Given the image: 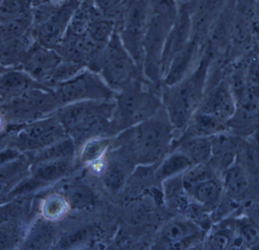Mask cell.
Returning a JSON list of instances; mask_svg holds the SVG:
<instances>
[{"instance_id": "cell-12", "label": "cell", "mask_w": 259, "mask_h": 250, "mask_svg": "<svg viewBox=\"0 0 259 250\" xmlns=\"http://www.w3.org/2000/svg\"><path fill=\"white\" fill-rule=\"evenodd\" d=\"M228 0H189L187 3L192 20V40L204 47L215 22Z\"/></svg>"}, {"instance_id": "cell-43", "label": "cell", "mask_w": 259, "mask_h": 250, "mask_svg": "<svg viewBox=\"0 0 259 250\" xmlns=\"http://www.w3.org/2000/svg\"><path fill=\"white\" fill-rule=\"evenodd\" d=\"M254 213L253 214V216L251 217V218L257 223L259 227V205L257 206V207L254 209Z\"/></svg>"}, {"instance_id": "cell-36", "label": "cell", "mask_w": 259, "mask_h": 250, "mask_svg": "<svg viewBox=\"0 0 259 250\" xmlns=\"http://www.w3.org/2000/svg\"><path fill=\"white\" fill-rule=\"evenodd\" d=\"M31 0H1L0 22L20 17L32 11Z\"/></svg>"}, {"instance_id": "cell-22", "label": "cell", "mask_w": 259, "mask_h": 250, "mask_svg": "<svg viewBox=\"0 0 259 250\" xmlns=\"http://www.w3.org/2000/svg\"><path fill=\"white\" fill-rule=\"evenodd\" d=\"M223 189L229 198H242L248 190L249 180L246 170L240 164H232L223 171Z\"/></svg>"}, {"instance_id": "cell-42", "label": "cell", "mask_w": 259, "mask_h": 250, "mask_svg": "<svg viewBox=\"0 0 259 250\" xmlns=\"http://www.w3.org/2000/svg\"><path fill=\"white\" fill-rule=\"evenodd\" d=\"M22 200L19 201L9 203L6 206H2L1 209V219L2 221L9 220H21L22 216L27 212L26 202H22Z\"/></svg>"}, {"instance_id": "cell-35", "label": "cell", "mask_w": 259, "mask_h": 250, "mask_svg": "<svg viewBox=\"0 0 259 250\" xmlns=\"http://www.w3.org/2000/svg\"><path fill=\"white\" fill-rule=\"evenodd\" d=\"M84 69L86 68L82 65L63 60L53 71L45 85L53 90L56 86L71 79Z\"/></svg>"}, {"instance_id": "cell-23", "label": "cell", "mask_w": 259, "mask_h": 250, "mask_svg": "<svg viewBox=\"0 0 259 250\" xmlns=\"http://www.w3.org/2000/svg\"><path fill=\"white\" fill-rule=\"evenodd\" d=\"M73 158L49 160L33 165L32 176L45 186L67 175L73 168Z\"/></svg>"}, {"instance_id": "cell-47", "label": "cell", "mask_w": 259, "mask_h": 250, "mask_svg": "<svg viewBox=\"0 0 259 250\" xmlns=\"http://www.w3.org/2000/svg\"><path fill=\"white\" fill-rule=\"evenodd\" d=\"M257 51H258V52H259V46L257 47Z\"/></svg>"}, {"instance_id": "cell-6", "label": "cell", "mask_w": 259, "mask_h": 250, "mask_svg": "<svg viewBox=\"0 0 259 250\" xmlns=\"http://www.w3.org/2000/svg\"><path fill=\"white\" fill-rule=\"evenodd\" d=\"M236 110V101L225 78L207 84L204 98L192 122L201 135L211 136L227 131V123Z\"/></svg>"}, {"instance_id": "cell-19", "label": "cell", "mask_w": 259, "mask_h": 250, "mask_svg": "<svg viewBox=\"0 0 259 250\" xmlns=\"http://www.w3.org/2000/svg\"><path fill=\"white\" fill-rule=\"evenodd\" d=\"M36 43L32 31L22 37L0 41L1 68H19Z\"/></svg>"}, {"instance_id": "cell-40", "label": "cell", "mask_w": 259, "mask_h": 250, "mask_svg": "<svg viewBox=\"0 0 259 250\" xmlns=\"http://www.w3.org/2000/svg\"><path fill=\"white\" fill-rule=\"evenodd\" d=\"M66 3V2H64ZM57 1H49L35 6L32 9L33 22L34 26L41 25L52 17L64 4Z\"/></svg>"}, {"instance_id": "cell-45", "label": "cell", "mask_w": 259, "mask_h": 250, "mask_svg": "<svg viewBox=\"0 0 259 250\" xmlns=\"http://www.w3.org/2000/svg\"><path fill=\"white\" fill-rule=\"evenodd\" d=\"M178 4H186V3L189 2V0H176Z\"/></svg>"}, {"instance_id": "cell-2", "label": "cell", "mask_w": 259, "mask_h": 250, "mask_svg": "<svg viewBox=\"0 0 259 250\" xmlns=\"http://www.w3.org/2000/svg\"><path fill=\"white\" fill-rule=\"evenodd\" d=\"M211 59L203 52L196 67L181 81L162 86V105L176 131L183 132L198 110L207 89Z\"/></svg>"}, {"instance_id": "cell-18", "label": "cell", "mask_w": 259, "mask_h": 250, "mask_svg": "<svg viewBox=\"0 0 259 250\" xmlns=\"http://www.w3.org/2000/svg\"><path fill=\"white\" fill-rule=\"evenodd\" d=\"M203 53V47L194 40L176 54L163 75L162 86H171L186 78L198 65Z\"/></svg>"}, {"instance_id": "cell-25", "label": "cell", "mask_w": 259, "mask_h": 250, "mask_svg": "<svg viewBox=\"0 0 259 250\" xmlns=\"http://www.w3.org/2000/svg\"><path fill=\"white\" fill-rule=\"evenodd\" d=\"M53 222L45 218L38 220L25 235L21 248L31 249H47L52 245L55 238Z\"/></svg>"}, {"instance_id": "cell-7", "label": "cell", "mask_w": 259, "mask_h": 250, "mask_svg": "<svg viewBox=\"0 0 259 250\" xmlns=\"http://www.w3.org/2000/svg\"><path fill=\"white\" fill-rule=\"evenodd\" d=\"M55 114L23 125H7L2 129V145L22 153H36L67 137Z\"/></svg>"}, {"instance_id": "cell-30", "label": "cell", "mask_w": 259, "mask_h": 250, "mask_svg": "<svg viewBox=\"0 0 259 250\" xmlns=\"http://www.w3.org/2000/svg\"><path fill=\"white\" fill-rule=\"evenodd\" d=\"M234 239V223L231 225H218L204 239L203 248L205 249L232 248Z\"/></svg>"}, {"instance_id": "cell-32", "label": "cell", "mask_w": 259, "mask_h": 250, "mask_svg": "<svg viewBox=\"0 0 259 250\" xmlns=\"http://www.w3.org/2000/svg\"><path fill=\"white\" fill-rule=\"evenodd\" d=\"M116 32L114 19L97 16L92 19L87 34L101 46L105 47Z\"/></svg>"}, {"instance_id": "cell-39", "label": "cell", "mask_w": 259, "mask_h": 250, "mask_svg": "<svg viewBox=\"0 0 259 250\" xmlns=\"http://www.w3.org/2000/svg\"><path fill=\"white\" fill-rule=\"evenodd\" d=\"M104 173L106 186L111 190H119L125 183V170L120 163L113 162L107 166Z\"/></svg>"}, {"instance_id": "cell-5", "label": "cell", "mask_w": 259, "mask_h": 250, "mask_svg": "<svg viewBox=\"0 0 259 250\" xmlns=\"http://www.w3.org/2000/svg\"><path fill=\"white\" fill-rule=\"evenodd\" d=\"M148 81H139L117 92L112 122L116 133L150 119L162 108L161 96Z\"/></svg>"}, {"instance_id": "cell-10", "label": "cell", "mask_w": 259, "mask_h": 250, "mask_svg": "<svg viewBox=\"0 0 259 250\" xmlns=\"http://www.w3.org/2000/svg\"><path fill=\"white\" fill-rule=\"evenodd\" d=\"M150 0H126L116 19V30L127 51L143 70V45Z\"/></svg>"}, {"instance_id": "cell-21", "label": "cell", "mask_w": 259, "mask_h": 250, "mask_svg": "<svg viewBox=\"0 0 259 250\" xmlns=\"http://www.w3.org/2000/svg\"><path fill=\"white\" fill-rule=\"evenodd\" d=\"M185 153L192 160L194 165L206 163L211 159V136L178 139L174 140L172 149Z\"/></svg>"}, {"instance_id": "cell-4", "label": "cell", "mask_w": 259, "mask_h": 250, "mask_svg": "<svg viewBox=\"0 0 259 250\" xmlns=\"http://www.w3.org/2000/svg\"><path fill=\"white\" fill-rule=\"evenodd\" d=\"M176 0H150V12L143 45V72L156 89L162 87L161 60L168 35L177 20Z\"/></svg>"}, {"instance_id": "cell-11", "label": "cell", "mask_w": 259, "mask_h": 250, "mask_svg": "<svg viewBox=\"0 0 259 250\" xmlns=\"http://www.w3.org/2000/svg\"><path fill=\"white\" fill-rule=\"evenodd\" d=\"M53 92L60 107L80 101H113L117 94L100 74L88 69L56 86Z\"/></svg>"}, {"instance_id": "cell-33", "label": "cell", "mask_w": 259, "mask_h": 250, "mask_svg": "<svg viewBox=\"0 0 259 250\" xmlns=\"http://www.w3.org/2000/svg\"><path fill=\"white\" fill-rule=\"evenodd\" d=\"M70 209L84 210L93 205L95 197L92 189L86 185L74 184L66 189L64 195Z\"/></svg>"}, {"instance_id": "cell-28", "label": "cell", "mask_w": 259, "mask_h": 250, "mask_svg": "<svg viewBox=\"0 0 259 250\" xmlns=\"http://www.w3.org/2000/svg\"><path fill=\"white\" fill-rule=\"evenodd\" d=\"M32 11L20 17L0 22L1 41L22 37L32 31Z\"/></svg>"}, {"instance_id": "cell-38", "label": "cell", "mask_w": 259, "mask_h": 250, "mask_svg": "<svg viewBox=\"0 0 259 250\" xmlns=\"http://www.w3.org/2000/svg\"><path fill=\"white\" fill-rule=\"evenodd\" d=\"M246 92L259 96V52L256 48L250 54L246 70Z\"/></svg>"}, {"instance_id": "cell-16", "label": "cell", "mask_w": 259, "mask_h": 250, "mask_svg": "<svg viewBox=\"0 0 259 250\" xmlns=\"http://www.w3.org/2000/svg\"><path fill=\"white\" fill-rule=\"evenodd\" d=\"M62 60L63 59L55 50L47 48L36 41L18 69H22L34 79L46 86L47 80Z\"/></svg>"}, {"instance_id": "cell-31", "label": "cell", "mask_w": 259, "mask_h": 250, "mask_svg": "<svg viewBox=\"0 0 259 250\" xmlns=\"http://www.w3.org/2000/svg\"><path fill=\"white\" fill-rule=\"evenodd\" d=\"M113 143V138L98 137L90 139L81 146V160L90 165L102 160L105 153Z\"/></svg>"}, {"instance_id": "cell-20", "label": "cell", "mask_w": 259, "mask_h": 250, "mask_svg": "<svg viewBox=\"0 0 259 250\" xmlns=\"http://www.w3.org/2000/svg\"><path fill=\"white\" fill-rule=\"evenodd\" d=\"M184 189L194 202L207 209L216 207L224 193L222 182L217 177L206 179Z\"/></svg>"}, {"instance_id": "cell-14", "label": "cell", "mask_w": 259, "mask_h": 250, "mask_svg": "<svg viewBox=\"0 0 259 250\" xmlns=\"http://www.w3.org/2000/svg\"><path fill=\"white\" fill-rule=\"evenodd\" d=\"M202 230L191 219H176L160 232L158 247L165 249H186L201 240Z\"/></svg>"}, {"instance_id": "cell-3", "label": "cell", "mask_w": 259, "mask_h": 250, "mask_svg": "<svg viewBox=\"0 0 259 250\" xmlns=\"http://www.w3.org/2000/svg\"><path fill=\"white\" fill-rule=\"evenodd\" d=\"M114 109L115 100L80 101L60 107L55 115L76 147H81L95 138L117 136L112 122Z\"/></svg>"}, {"instance_id": "cell-44", "label": "cell", "mask_w": 259, "mask_h": 250, "mask_svg": "<svg viewBox=\"0 0 259 250\" xmlns=\"http://www.w3.org/2000/svg\"><path fill=\"white\" fill-rule=\"evenodd\" d=\"M49 1H54V0H31L33 7L39 5V4H44V3L49 2Z\"/></svg>"}, {"instance_id": "cell-26", "label": "cell", "mask_w": 259, "mask_h": 250, "mask_svg": "<svg viewBox=\"0 0 259 250\" xmlns=\"http://www.w3.org/2000/svg\"><path fill=\"white\" fill-rule=\"evenodd\" d=\"M76 148L74 141L67 136L48 148L34 153L32 164L59 159L73 158Z\"/></svg>"}, {"instance_id": "cell-46", "label": "cell", "mask_w": 259, "mask_h": 250, "mask_svg": "<svg viewBox=\"0 0 259 250\" xmlns=\"http://www.w3.org/2000/svg\"><path fill=\"white\" fill-rule=\"evenodd\" d=\"M83 1H87V2H92V0H83Z\"/></svg>"}, {"instance_id": "cell-17", "label": "cell", "mask_w": 259, "mask_h": 250, "mask_svg": "<svg viewBox=\"0 0 259 250\" xmlns=\"http://www.w3.org/2000/svg\"><path fill=\"white\" fill-rule=\"evenodd\" d=\"M52 90L40 81L34 79L29 74L17 68H1L0 76V100L1 104L29 92L33 89Z\"/></svg>"}, {"instance_id": "cell-8", "label": "cell", "mask_w": 259, "mask_h": 250, "mask_svg": "<svg viewBox=\"0 0 259 250\" xmlns=\"http://www.w3.org/2000/svg\"><path fill=\"white\" fill-rule=\"evenodd\" d=\"M98 74L116 92L136 81H148L142 68L124 46L116 30L104 48Z\"/></svg>"}, {"instance_id": "cell-9", "label": "cell", "mask_w": 259, "mask_h": 250, "mask_svg": "<svg viewBox=\"0 0 259 250\" xmlns=\"http://www.w3.org/2000/svg\"><path fill=\"white\" fill-rule=\"evenodd\" d=\"M60 107L53 90L33 89L1 104L3 124L29 123L55 114Z\"/></svg>"}, {"instance_id": "cell-37", "label": "cell", "mask_w": 259, "mask_h": 250, "mask_svg": "<svg viewBox=\"0 0 259 250\" xmlns=\"http://www.w3.org/2000/svg\"><path fill=\"white\" fill-rule=\"evenodd\" d=\"M23 155L19 158L12 161L1 164V183L2 186L4 184H10L12 182L19 180V178L25 175V172L28 170V164Z\"/></svg>"}, {"instance_id": "cell-41", "label": "cell", "mask_w": 259, "mask_h": 250, "mask_svg": "<svg viewBox=\"0 0 259 250\" xmlns=\"http://www.w3.org/2000/svg\"><path fill=\"white\" fill-rule=\"evenodd\" d=\"M126 0H92L94 8L100 16L115 19Z\"/></svg>"}, {"instance_id": "cell-24", "label": "cell", "mask_w": 259, "mask_h": 250, "mask_svg": "<svg viewBox=\"0 0 259 250\" xmlns=\"http://www.w3.org/2000/svg\"><path fill=\"white\" fill-rule=\"evenodd\" d=\"M192 166L194 163L185 153L179 150H174L160 162L154 175L157 180L163 182L183 175Z\"/></svg>"}, {"instance_id": "cell-34", "label": "cell", "mask_w": 259, "mask_h": 250, "mask_svg": "<svg viewBox=\"0 0 259 250\" xmlns=\"http://www.w3.org/2000/svg\"><path fill=\"white\" fill-rule=\"evenodd\" d=\"M69 207L64 195L54 194L44 200L42 204V216L48 221L54 222L63 218L68 212Z\"/></svg>"}, {"instance_id": "cell-13", "label": "cell", "mask_w": 259, "mask_h": 250, "mask_svg": "<svg viewBox=\"0 0 259 250\" xmlns=\"http://www.w3.org/2000/svg\"><path fill=\"white\" fill-rule=\"evenodd\" d=\"M79 4L80 0H69L48 21L33 27L32 34L36 41L55 49L66 35L71 18Z\"/></svg>"}, {"instance_id": "cell-1", "label": "cell", "mask_w": 259, "mask_h": 250, "mask_svg": "<svg viewBox=\"0 0 259 250\" xmlns=\"http://www.w3.org/2000/svg\"><path fill=\"white\" fill-rule=\"evenodd\" d=\"M175 128L163 107L145 122L124 130L113 142L138 164L160 163L172 151Z\"/></svg>"}, {"instance_id": "cell-27", "label": "cell", "mask_w": 259, "mask_h": 250, "mask_svg": "<svg viewBox=\"0 0 259 250\" xmlns=\"http://www.w3.org/2000/svg\"><path fill=\"white\" fill-rule=\"evenodd\" d=\"M100 16L94 8L92 2L80 0L71 18L67 33L73 35L81 36L87 34L89 25L95 16Z\"/></svg>"}, {"instance_id": "cell-29", "label": "cell", "mask_w": 259, "mask_h": 250, "mask_svg": "<svg viewBox=\"0 0 259 250\" xmlns=\"http://www.w3.org/2000/svg\"><path fill=\"white\" fill-rule=\"evenodd\" d=\"M25 237V228L22 220L2 221L0 227V248L10 249L23 242Z\"/></svg>"}, {"instance_id": "cell-15", "label": "cell", "mask_w": 259, "mask_h": 250, "mask_svg": "<svg viewBox=\"0 0 259 250\" xmlns=\"http://www.w3.org/2000/svg\"><path fill=\"white\" fill-rule=\"evenodd\" d=\"M191 40L192 20L189 7L187 3L179 4L178 16L168 35L163 48L161 60L162 80L174 56L184 49Z\"/></svg>"}]
</instances>
